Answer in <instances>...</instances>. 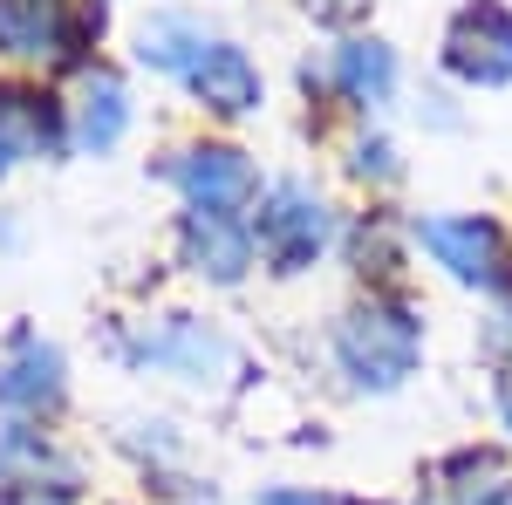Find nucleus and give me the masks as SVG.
Returning a JSON list of instances; mask_svg holds the SVG:
<instances>
[{"label":"nucleus","mask_w":512,"mask_h":505,"mask_svg":"<svg viewBox=\"0 0 512 505\" xmlns=\"http://www.w3.org/2000/svg\"><path fill=\"white\" fill-rule=\"evenodd\" d=\"M335 355H342V369H349L362 389H396L417 369V355H424V321H417L410 301L369 294V301L349 308V321L335 328Z\"/></svg>","instance_id":"obj_1"},{"label":"nucleus","mask_w":512,"mask_h":505,"mask_svg":"<svg viewBox=\"0 0 512 505\" xmlns=\"http://www.w3.org/2000/svg\"><path fill=\"white\" fill-rule=\"evenodd\" d=\"M328 233H335V219H328L321 192L301 185V178L267 185L260 212H253V246H260V260H267L274 273H308L315 253L328 246Z\"/></svg>","instance_id":"obj_2"},{"label":"nucleus","mask_w":512,"mask_h":505,"mask_svg":"<svg viewBox=\"0 0 512 505\" xmlns=\"http://www.w3.org/2000/svg\"><path fill=\"white\" fill-rule=\"evenodd\" d=\"M417 246H424V253H431V260L451 273L458 287H485V294H506V287H512L506 226H499V219H485V212L417 219Z\"/></svg>","instance_id":"obj_3"},{"label":"nucleus","mask_w":512,"mask_h":505,"mask_svg":"<svg viewBox=\"0 0 512 505\" xmlns=\"http://www.w3.org/2000/svg\"><path fill=\"white\" fill-rule=\"evenodd\" d=\"M444 69L472 89H506L512 82V7L499 0H465L444 28Z\"/></svg>","instance_id":"obj_4"},{"label":"nucleus","mask_w":512,"mask_h":505,"mask_svg":"<svg viewBox=\"0 0 512 505\" xmlns=\"http://www.w3.org/2000/svg\"><path fill=\"white\" fill-rule=\"evenodd\" d=\"M171 185L192 198V212H239L253 198V164L233 144H192L171 164Z\"/></svg>","instance_id":"obj_5"},{"label":"nucleus","mask_w":512,"mask_h":505,"mask_svg":"<svg viewBox=\"0 0 512 505\" xmlns=\"http://www.w3.org/2000/svg\"><path fill=\"white\" fill-rule=\"evenodd\" d=\"M192 96L205 103V110H219V117H246V110H260V69L246 62V48H233V41H212L205 55L192 62Z\"/></svg>","instance_id":"obj_6"},{"label":"nucleus","mask_w":512,"mask_h":505,"mask_svg":"<svg viewBox=\"0 0 512 505\" xmlns=\"http://www.w3.org/2000/svg\"><path fill=\"white\" fill-rule=\"evenodd\" d=\"M144 355L158 362V369H178V376H192V383H205V376H226L233 369V349L205 328V321H185V314H171L158 335L144 342Z\"/></svg>","instance_id":"obj_7"},{"label":"nucleus","mask_w":512,"mask_h":505,"mask_svg":"<svg viewBox=\"0 0 512 505\" xmlns=\"http://www.w3.org/2000/svg\"><path fill=\"white\" fill-rule=\"evenodd\" d=\"M185 260L212 280H239L253 260V233L233 212H185Z\"/></svg>","instance_id":"obj_8"},{"label":"nucleus","mask_w":512,"mask_h":505,"mask_svg":"<svg viewBox=\"0 0 512 505\" xmlns=\"http://www.w3.org/2000/svg\"><path fill=\"white\" fill-rule=\"evenodd\" d=\"M55 396H62V355L48 349L41 335H21L14 362L0 369V403L7 410H48Z\"/></svg>","instance_id":"obj_9"},{"label":"nucleus","mask_w":512,"mask_h":505,"mask_svg":"<svg viewBox=\"0 0 512 505\" xmlns=\"http://www.w3.org/2000/svg\"><path fill=\"white\" fill-rule=\"evenodd\" d=\"M62 48V0H0V55H55Z\"/></svg>","instance_id":"obj_10"},{"label":"nucleus","mask_w":512,"mask_h":505,"mask_svg":"<svg viewBox=\"0 0 512 505\" xmlns=\"http://www.w3.org/2000/svg\"><path fill=\"white\" fill-rule=\"evenodd\" d=\"M335 82H342V96L349 103H383L396 89V55L383 48V41H342L335 48Z\"/></svg>","instance_id":"obj_11"},{"label":"nucleus","mask_w":512,"mask_h":505,"mask_svg":"<svg viewBox=\"0 0 512 505\" xmlns=\"http://www.w3.org/2000/svg\"><path fill=\"white\" fill-rule=\"evenodd\" d=\"M55 137H62V123H55V103H48V96H28V89H0V144H7V157L48 151Z\"/></svg>","instance_id":"obj_12"},{"label":"nucleus","mask_w":512,"mask_h":505,"mask_svg":"<svg viewBox=\"0 0 512 505\" xmlns=\"http://www.w3.org/2000/svg\"><path fill=\"white\" fill-rule=\"evenodd\" d=\"M212 48V35L198 28V21H185V14H158V21H144V62L151 69H171V76H192V62Z\"/></svg>","instance_id":"obj_13"},{"label":"nucleus","mask_w":512,"mask_h":505,"mask_svg":"<svg viewBox=\"0 0 512 505\" xmlns=\"http://www.w3.org/2000/svg\"><path fill=\"white\" fill-rule=\"evenodd\" d=\"M123 123H130V103H123V82L110 69H96L89 89H82V110H76V137L89 151H110L123 137Z\"/></svg>","instance_id":"obj_14"},{"label":"nucleus","mask_w":512,"mask_h":505,"mask_svg":"<svg viewBox=\"0 0 512 505\" xmlns=\"http://www.w3.org/2000/svg\"><path fill=\"white\" fill-rule=\"evenodd\" d=\"M349 164H355V178H396V151L383 144V137H362Z\"/></svg>","instance_id":"obj_15"},{"label":"nucleus","mask_w":512,"mask_h":505,"mask_svg":"<svg viewBox=\"0 0 512 505\" xmlns=\"http://www.w3.org/2000/svg\"><path fill=\"white\" fill-rule=\"evenodd\" d=\"M0 505H69L62 492H41V485H0Z\"/></svg>","instance_id":"obj_16"},{"label":"nucleus","mask_w":512,"mask_h":505,"mask_svg":"<svg viewBox=\"0 0 512 505\" xmlns=\"http://www.w3.org/2000/svg\"><path fill=\"white\" fill-rule=\"evenodd\" d=\"M267 505H362V499H321V492H274Z\"/></svg>","instance_id":"obj_17"},{"label":"nucleus","mask_w":512,"mask_h":505,"mask_svg":"<svg viewBox=\"0 0 512 505\" xmlns=\"http://www.w3.org/2000/svg\"><path fill=\"white\" fill-rule=\"evenodd\" d=\"M506 430H512V389H506Z\"/></svg>","instance_id":"obj_18"},{"label":"nucleus","mask_w":512,"mask_h":505,"mask_svg":"<svg viewBox=\"0 0 512 505\" xmlns=\"http://www.w3.org/2000/svg\"><path fill=\"white\" fill-rule=\"evenodd\" d=\"M492 505H512V492H506V499H492Z\"/></svg>","instance_id":"obj_19"},{"label":"nucleus","mask_w":512,"mask_h":505,"mask_svg":"<svg viewBox=\"0 0 512 505\" xmlns=\"http://www.w3.org/2000/svg\"><path fill=\"white\" fill-rule=\"evenodd\" d=\"M0 164H7V144H0Z\"/></svg>","instance_id":"obj_20"}]
</instances>
